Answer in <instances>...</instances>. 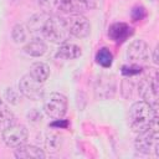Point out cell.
<instances>
[{
  "label": "cell",
  "mask_w": 159,
  "mask_h": 159,
  "mask_svg": "<svg viewBox=\"0 0 159 159\" xmlns=\"http://www.w3.org/2000/svg\"><path fill=\"white\" fill-rule=\"evenodd\" d=\"M157 122V109L153 108L145 101H138L132 104L128 112L129 127L139 133L153 128Z\"/></svg>",
  "instance_id": "obj_1"
},
{
  "label": "cell",
  "mask_w": 159,
  "mask_h": 159,
  "mask_svg": "<svg viewBox=\"0 0 159 159\" xmlns=\"http://www.w3.org/2000/svg\"><path fill=\"white\" fill-rule=\"evenodd\" d=\"M46 40L53 42V43H63L68 41L70 39V31L66 25L65 17H60L56 15H50V17L46 21V25L43 27L42 35Z\"/></svg>",
  "instance_id": "obj_2"
},
{
  "label": "cell",
  "mask_w": 159,
  "mask_h": 159,
  "mask_svg": "<svg viewBox=\"0 0 159 159\" xmlns=\"http://www.w3.org/2000/svg\"><path fill=\"white\" fill-rule=\"evenodd\" d=\"M138 94L149 103L153 108L157 109L158 106V93H159V83H158V73L154 72L153 75L144 76L137 84Z\"/></svg>",
  "instance_id": "obj_3"
},
{
  "label": "cell",
  "mask_w": 159,
  "mask_h": 159,
  "mask_svg": "<svg viewBox=\"0 0 159 159\" xmlns=\"http://www.w3.org/2000/svg\"><path fill=\"white\" fill-rule=\"evenodd\" d=\"M2 142L9 148H17L26 143L29 138V130L24 124L12 123L1 132Z\"/></svg>",
  "instance_id": "obj_4"
},
{
  "label": "cell",
  "mask_w": 159,
  "mask_h": 159,
  "mask_svg": "<svg viewBox=\"0 0 159 159\" xmlns=\"http://www.w3.org/2000/svg\"><path fill=\"white\" fill-rule=\"evenodd\" d=\"M45 113L52 119L62 118L67 112V98L62 93L52 92L43 102Z\"/></svg>",
  "instance_id": "obj_5"
},
{
  "label": "cell",
  "mask_w": 159,
  "mask_h": 159,
  "mask_svg": "<svg viewBox=\"0 0 159 159\" xmlns=\"http://www.w3.org/2000/svg\"><path fill=\"white\" fill-rule=\"evenodd\" d=\"M135 149L143 154H149L152 150L155 152V155H159V139L157 130L153 128L147 129L144 132H139L134 140Z\"/></svg>",
  "instance_id": "obj_6"
},
{
  "label": "cell",
  "mask_w": 159,
  "mask_h": 159,
  "mask_svg": "<svg viewBox=\"0 0 159 159\" xmlns=\"http://www.w3.org/2000/svg\"><path fill=\"white\" fill-rule=\"evenodd\" d=\"M65 20L71 36L83 39L89 35L91 25L82 14H70L67 17H65Z\"/></svg>",
  "instance_id": "obj_7"
},
{
  "label": "cell",
  "mask_w": 159,
  "mask_h": 159,
  "mask_svg": "<svg viewBox=\"0 0 159 159\" xmlns=\"http://www.w3.org/2000/svg\"><path fill=\"white\" fill-rule=\"evenodd\" d=\"M19 91L22 96H25L26 98L32 99V101L41 99L45 94L42 83L34 80L29 73L21 77L20 82H19Z\"/></svg>",
  "instance_id": "obj_8"
},
{
  "label": "cell",
  "mask_w": 159,
  "mask_h": 159,
  "mask_svg": "<svg viewBox=\"0 0 159 159\" xmlns=\"http://www.w3.org/2000/svg\"><path fill=\"white\" fill-rule=\"evenodd\" d=\"M150 56L149 45L143 40H134L129 43L127 48V57L133 63H144Z\"/></svg>",
  "instance_id": "obj_9"
},
{
  "label": "cell",
  "mask_w": 159,
  "mask_h": 159,
  "mask_svg": "<svg viewBox=\"0 0 159 159\" xmlns=\"http://www.w3.org/2000/svg\"><path fill=\"white\" fill-rule=\"evenodd\" d=\"M96 96L101 99H108L113 97L116 92V81L112 76L102 75L97 78L96 86H94Z\"/></svg>",
  "instance_id": "obj_10"
},
{
  "label": "cell",
  "mask_w": 159,
  "mask_h": 159,
  "mask_svg": "<svg viewBox=\"0 0 159 159\" xmlns=\"http://www.w3.org/2000/svg\"><path fill=\"white\" fill-rule=\"evenodd\" d=\"M133 35V29L129 27V25L124 22H116L112 24L108 29V36L111 40H113L117 43L124 42L128 37Z\"/></svg>",
  "instance_id": "obj_11"
},
{
  "label": "cell",
  "mask_w": 159,
  "mask_h": 159,
  "mask_svg": "<svg viewBox=\"0 0 159 159\" xmlns=\"http://www.w3.org/2000/svg\"><path fill=\"white\" fill-rule=\"evenodd\" d=\"M14 154L19 159H43L46 157L43 149L31 144H22L15 148Z\"/></svg>",
  "instance_id": "obj_12"
},
{
  "label": "cell",
  "mask_w": 159,
  "mask_h": 159,
  "mask_svg": "<svg viewBox=\"0 0 159 159\" xmlns=\"http://www.w3.org/2000/svg\"><path fill=\"white\" fill-rule=\"evenodd\" d=\"M82 55V50L78 45L73 43V42H63L60 45L58 50L55 53V57L57 60H75L77 57H80Z\"/></svg>",
  "instance_id": "obj_13"
},
{
  "label": "cell",
  "mask_w": 159,
  "mask_h": 159,
  "mask_svg": "<svg viewBox=\"0 0 159 159\" xmlns=\"http://www.w3.org/2000/svg\"><path fill=\"white\" fill-rule=\"evenodd\" d=\"M48 17H50V14H47V12H40V14H36V15L31 16L30 20L27 21V25H26L29 32L42 35L43 27H45L46 21H47Z\"/></svg>",
  "instance_id": "obj_14"
},
{
  "label": "cell",
  "mask_w": 159,
  "mask_h": 159,
  "mask_svg": "<svg viewBox=\"0 0 159 159\" xmlns=\"http://www.w3.org/2000/svg\"><path fill=\"white\" fill-rule=\"evenodd\" d=\"M47 50V45L45 43V41L40 37H34L32 40H30L25 46H24V51L34 57H39L42 56Z\"/></svg>",
  "instance_id": "obj_15"
},
{
  "label": "cell",
  "mask_w": 159,
  "mask_h": 159,
  "mask_svg": "<svg viewBox=\"0 0 159 159\" xmlns=\"http://www.w3.org/2000/svg\"><path fill=\"white\" fill-rule=\"evenodd\" d=\"M29 75L40 83H43L50 76V67L45 62H34L30 67Z\"/></svg>",
  "instance_id": "obj_16"
},
{
  "label": "cell",
  "mask_w": 159,
  "mask_h": 159,
  "mask_svg": "<svg viewBox=\"0 0 159 159\" xmlns=\"http://www.w3.org/2000/svg\"><path fill=\"white\" fill-rule=\"evenodd\" d=\"M15 123V116L9 107L0 99V130L2 132L6 127Z\"/></svg>",
  "instance_id": "obj_17"
},
{
  "label": "cell",
  "mask_w": 159,
  "mask_h": 159,
  "mask_svg": "<svg viewBox=\"0 0 159 159\" xmlns=\"http://www.w3.org/2000/svg\"><path fill=\"white\" fill-rule=\"evenodd\" d=\"M61 135L56 132H47L45 134V139H43V143H45V148L46 150L48 152H56L58 150V148L61 147Z\"/></svg>",
  "instance_id": "obj_18"
},
{
  "label": "cell",
  "mask_w": 159,
  "mask_h": 159,
  "mask_svg": "<svg viewBox=\"0 0 159 159\" xmlns=\"http://www.w3.org/2000/svg\"><path fill=\"white\" fill-rule=\"evenodd\" d=\"M96 61H97V63L101 65L102 67L108 68V67L112 66L113 55H112V52H111L108 48L102 47V48H99V50L97 51V53H96Z\"/></svg>",
  "instance_id": "obj_19"
},
{
  "label": "cell",
  "mask_w": 159,
  "mask_h": 159,
  "mask_svg": "<svg viewBox=\"0 0 159 159\" xmlns=\"http://www.w3.org/2000/svg\"><path fill=\"white\" fill-rule=\"evenodd\" d=\"M27 27L21 25V24H17L14 26L12 29V32H11V36H12V40L16 42V43H21L24 42L26 39H27Z\"/></svg>",
  "instance_id": "obj_20"
},
{
  "label": "cell",
  "mask_w": 159,
  "mask_h": 159,
  "mask_svg": "<svg viewBox=\"0 0 159 159\" xmlns=\"http://www.w3.org/2000/svg\"><path fill=\"white\" fill-rule=\"evenodd\" d=\"M4 97H5V99L10 103V104H17L21 99V93H20V91H17V89H15V88H12V87H9V88H6L5 89V93H4Z\"/></svg>",
  "instance_id": "obj_21"
},
{
  "label": "cell",
  "mask_w": 159,
  "mask_h": 159,
  "mask_svg": "<svg viewBox=\"0 0 159 159\" xmlns=\"http://www.w3.org/2000/svg\"><path fill=\"white\" fill-rule=\"evenodd\" d=\"M142 72V66L138 65V63H133L130 66H123L122 67V73L124 76H134V75H138Z\"/></svg>",
  "instance_id": "obj_22"
},
{
  "label": "cell",
  "mask_w": 159,
  "mask_h": 159,
  "mask_svg": "<svg viewBox=\"0 0 159 159\" xmlns=\"http://www.w3.org/2000/svg\"><path fill=\"white\" fill-rule=\"evenodd\" d=\"M130 16H132V20L133 21L143 20L147 16L145 7H143V6H134L133 10H132V12H130Z\"/></svg>",
  "instance_id": "obj_23"
},
{
  "label": "cell",
  "mask_w": 159,
  "mask_h": 159,
  "mask_svg": "<svg viewBox=\"0 0 159 159\" xmlns=\"http://www.w3.org/2000/svg\"><path fill=\"white\" fill-rule=\"evenodd\" d=\"M133 89H134V83L130 80H125L122 82V93L125 98L133 96Z\"/></svg>",
  "instance_id": "obj_24"
},
{
  "label": "cell",
  "mask_w": 159,
  "mask_h": 159,
  "mask_svg": "<svg viewBox=\"0 0 159 159\" xmlns=\"http://www.w3.org/2000/svg\"><path fill=\"white\" fill-rule=\"evenodd\" d=\"M77 1L81 5V7L83 9V11L94 9L97 6V2H98V0H77Z\"/></svg>",
  "instance_id": "obj_25"
},
{
  "label": "cell",
  "mask_w": 159,
  "mask_h": 159,
  "mask_svg": "<svg viewBox=\"0 0 159 159\" xmlns=\"http://www.w3.org/2000/svg\"><path fill=\"white\" fill-rule=\"evenodd\" d=\"M67 125H68V122L67 120H65V119H55L51 124H50V127L51 128H67Z\"/></svg>",
  "instance_id": "obj_26"
},
{
  "label": "cell",
  "mask_w": 159,
  "mask_h": 159,
  "mask_svg": "<svg viewBox=\"0 0 159 159\" xmlns=\"http://www.w3.org/2000/svg\"><path fill=\"white\" fill-rule=\"evenodd\" d=\"M153 62H154L155 65L159 63V60H158V47L154 48V52H153Z\"/></svg>",
  "instance_id": "obj_27"
},
{
  "label": "cell",
  "mask_w": 159,
  "mask_h": 159,
  "mask_svg": "<svg viewBox=\"0 0 159 159\" xmlns=\"http://www.w3.org/2000/svg\"><path fill=\"white\" fill-rule=\"evenodd\" d=\"M153 1H155V0H153Z\"/></svg>",
  "instance_id": "obj_28"
}]
</instances>
